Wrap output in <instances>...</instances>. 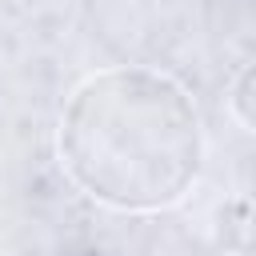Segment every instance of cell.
<instances>
[{
	"label": "cell",
	"instance_id": "6da1fadb",
	"mask_svg": "<svg viewBox=\"0 0 256 256\" xmlns=\"http://www.w3.org/2000/svg\"><path fill=\"white\" fill-rule=\"evenodd\" d=\"M56 148L64 172L120 212L176 204L204 164L192 96L168 72L140 64L92 72L64 104Z\"/></svg>",
	"mask_w": 256,
	"mask_h": 256
},
{
	"label": "cell",
	"instance_id": "7a4b0ae2",
	"mask_svg": "<svg viewBox=\"0 0 256 256\" xmlns=\"http://www.w3.org/2000/svg\"><path fill=\"white\" fill-rule=\"evenodd\" d=\"M240 88H248V92H256V68H248V72L240 76ZM232 104H236V112H240V120L256 128V100H244V96H232Z\"/></svg>",
	"mask_w": 256,
	"mask_h": 256
}]
</instances>
